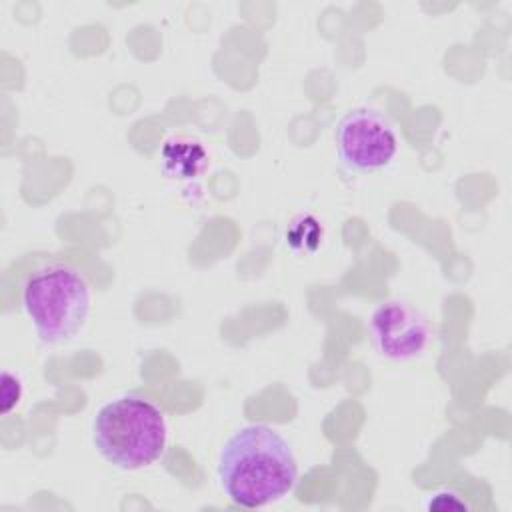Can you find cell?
<instances>
[{"instance_id": "cell-1", "label": "cell", "mask_w": 512, "mask_h": 512, "mask_svg": "<svg viewBox=\"0 0 512 512\" xmlns=\"http://www.w3.org/2000/svg\"><path fill=\"white\" fill-rule=\"evenodd\" d=\"M216 476L230 502L242 508H262L292 492L298 466L288 440L278 430L248 424L220 448Z\"/></svg>"}, {"instance_id": "cell-2", "label": "cell", "mask_w": 512, "mask_h": 512, "mask_svg": "<svg viewBox=\"0 0 512 512\" xmlns=\"http://www.w3.org/2000/svg\"><path fill=\"white\" fill-rule=\"evenodd\" d=\"M20 306L40 342L64 344L84 328L90 316V282L72 262L42 258L20 280Z\"/></svg>"}, {"instance_id": "cell-3", "label": "cell", "mask_w": 512, "mask_h": 512, "mask_svg": "<svg viewBox=\"0 0 512 512\" xmlns=\"http://www.w3.org/2000/svg\"><path fill=\"white\" fill-rule=\"evenodd\" d=\"M164 412L146 396L120 394L98 408L92 420V444L114 468L134 472L158 462L166 450Z\"/></svg>"}, {"instance_id": "cell-4", "label": "cell", "mask_w": 512, "mask_h": 512, "mask_svg": "<svg viewBox=\"0 0 512 512\" xmlns=\"http://www.w3.org/2000/svg\"><path fill=\"white\" fill-rule=\"evenodd\" d=\"M334 146L340 164L350 172L386 168L396 152L398 138L390 120L372 108L346 112L334 128Z\"/></svg>"}, {"instance_id": "cell-5", "label": "cell", "mask_w": 512, "mask_h": 512, "mask_svg": "<svg viewBox=\"0 0 512 512\" xmlns=\"http://www.w3.org/2000/svg\"><path fill=\"white\" fill-rule=\"evenodd\" d=\"M368 332L374 350L396 362L418 358L432 340L428 318L404 300L380 302L370 314Z\"/></svg>"}, {"instance_id": "cell-6", "label": "cell", "mask_w": 512, "mask_h": 512, "mask_svg": "<svg viewBox=\"0 0 512 512\" xmlns=\"http://www.w3.org/2000/svg\"><path fill=\"white\" fill-rule=\"evenodd\" d=\"M160 168L168 178L190 182L200 178L208 168V152L196 138L178 134L162 144Z\"/></svg>"}, {"instance_id": "cell-7", "label": "cell", "mask_w": 512, "mask_h": 512, "mask_svg": "<svg viewBox=\"0 0 512 512\" xmlns=\"http://www.w3.org/2000/svg\"><path fill=\"white\" fill-rule=\"evenodd\" d=\"M324 238V230L320 222L314 216H298L292 226L286 230V242L294 250H304V252H314Z\"/></svg>"}, {"instance_id": "cell-8", "label": "cell", "mask_w": 512, "mask_h": 512, "mask_svg": "<svg viewBox=\"0 0 512 512\" xmlns=\"http://www.w3.org/2000/svg\"><path fill=\"white\" fill-rule=\"evenodd\" d=\"M22 400V382L10 370L2 372V390H0V412L10 414Z\"/></svg>"}, {"instance_id": "cell-9", "label": "cell", "mask_w": 512, "mask_h": 512, "mask_svg": "<svg viewBox=\"0 0 512 512\" xmlns=\"http://www.w3.org/2000/svg\"><path fill=\"white\" fill-rule=\"evenodd\" d=\"M428 510H468V504L452 490H438L428 496Z\"/></svg>"}]
</instances>
